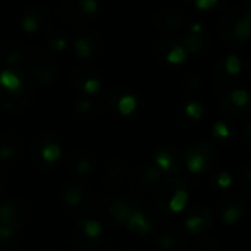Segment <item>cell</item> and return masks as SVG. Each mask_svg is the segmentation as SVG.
<instances>
[{"label":"cell","instance_id":"1","mask_svg":"<svg viewBox=\"0 0 251 251\" xmlns=\"http://www.w3.org/2000/svg\"><path fill=\"white\" fill-rule=\"evenodd\" d=\"M32 97V90H28V87H24V90L18 94L9 93L0 87V104L12 112L22 110L25 106H28L29 99Z\"/></svg>","mask_w":251,"mask_h":251},{"label":"cell","instance_id":"2","mask_svg":"<svg viewBox=\"0 0 251 251\" xmlns=\"http://www.w3.org/2000/svg\"><path fill=\"white\" fill-rule=\"evenodd\" d=\"M154 18H157V25L168 32L179 29L184 24V16L176 12H160Z\"/></svg>","mask_w":251,"mask_h":251},{"label":"cell","instance_id":"3","mask_svg":"<svg viewBox=\"0 0 251 251\" xmlns=\"http://www.w3.org/2000/svg\"><path fill=\"white\" fill-rule=\"evenodd\" d=\"M29 72H31V75L38 81V82H41V84H47V82H50L51 79H53V76H54V74H56V66L51 63H49V65H44V63H40V60H35V62H32L31 63V66H29Z\"/></svg>","mask_w":251,"mask_h":251},{"label":"cell","instance_id":"4","mask_svg":"<svg viewBox=\"0 0 251 251\" xmlns=\"http://www.w3.org/2000/svg\"><path fill=\"white\" fill-rule=\"evenodd\" d=\"M0 87L9 93H21L24 90V84L21 76L13 71H1L0 72Z\"/></svg>","mask_w":251,"mask_h":251},{"label":"cell","instance_id":"5","mask_svg":"<svg viewBox=\"0 0 251 251\" xmlns=\"http://www.w3.org/2000/svg\"><path fill=\"white\" fill-rule=\"evenodd\" d=\"M126 226H128V229L135 231V232L143 234V235L144 234H149L151 231V224L147 221V218L143 215V212L141 210H137V209L132 210L129 219L126 221Z\"/></svg>","mask_w":251,"mask_h":251},{"label":"cell","instance_id":"6","mask_svg":"<svg viewBox=\"0 0 251 251\" xmlns=\"http://www.w3.org/2000/svg\"><path fill=\"white\" fill-rule=\"evenodd\" d=\"M132 210H134V209L131 207V204H129L128 201H125V200H116V201H113V203L107 207V212H109V215H110L112 218H115V219L119 221V222H125V224H126V221L129 219Z\"/></svg>","mask_w":251,"mask_h":251},{"label":"cell","instance_id":"7","mask_svg":"<svg viewBox=\"0 0 251 251\" xmlns=\"http://www.w3.org/2000/svg\"><path fill=\"white\" fill-rule=\"evenodd\" d=\"M154 162L157 165V169L172 172L174 171V149L172 147L159 149L154 154Z\"/></svg>","mask_w":251,"mask_h":251},{"label":"cell","instance_id":"8","mask_svg":"<svg viewBox=\"0 0 251 251\" xmlns=\"http://www.w3.org/2000/svg\"><path fill=\"white\" fill-rule=\"evenodd\" d=\"M250 34H251V19H250V12H247L244 18L238 19V21L234 24V28H232V37H234L237 41H246V40H249Z\"/></svg>","mask_w":251,"mask_h":251},{"label":"cell","instance_id":"9","mask_svg":"<svg viewBox=\"0 0 251 251\" xmlns=\"http://www.w3.org/2000/svg\"><path fill=\"white\" fill-rule=\"evenodd\" d=\"M188 203V193L187 190H176L174 191V196L171 197L168 207L172 213H181Z\"/></svg>","mask_w":251,"mask_h":251},{"label":"cell","instance_id":"10","mask_svg":"<svg viewBox=\"0 0 251 251\" xmlns=\"http://www.w3.org/2000/svg\"><path fill=\"white\" fill-rule=\"evenodd\" d=\"M184 46L188 47L193 53H199L204 49V37L203 34H188L184 37Z\"/></svg>","mask_w":251,"mask_h":251},{"label":"cell","instance_id":"11","mask_svg":"<svg viewBox=\"0 0 251 251\" xmlns=\"http://www.w3.org/2000/svg\"><path fill=\"white\" fill-rule=\"evenodd\" d=\"M62 156V149L56 144V143H49L43 147L41 150V157L44 162H49V163H53L56 162L59 157Z\"/></svg>","mask_w":251,"mask_h":251},{"label":"cell","instance_id":"12","mask_svg":"<svg viewBox=\"0 0 251 251\" xmlns=\"http://www.w3.org/2000/svg\"><path fill=\"white\" fill-rule=\"evenodd\" d=\"M74 50H75V54L79 57V59H88L93 53V47H91V43L84 38V37H79L76 41H75V46H74Z\"/></svg>","mask_w":251,"mask_h":251},{"label":"cell","instance_id":"13","mask_svg":"<svg viewBox=\"0 0 251 251\" xmlns=\"http://www.w3.org/2000/svg\"><path fill=\"white\" fill-rule=\"evenodd\" d=\"M137 109V99L134 96H124L118 101V110L119 113L129 116Z\"/></svg>","mask_w":251,"mask_h":251},{"label":"cell","instance_id":"14","mask_svg":"<svg viewBox=\"0 0 251 251\" xmlns=\"http://www.w3.org/2000/svg\"><path fill=\"white\" fill-rule=\"evenodd\" d=\"M185 59H187V51H185V49H184L182 46H179V44H175V46L169 50V53L166 54V60H168L169 63H172V65L182 63Z\"/></svg>","mask_w":251,"mask_h":251},{"label":"cell","instance_id":"15","mask_svg":"<svg viewBox=\"0 0 251 251\" xmlns=\"http://www.w3.org/2000/svg\"><path fill=\"white\" fill-rule=\"evenodd\" d=\"M82 231L87 235V238L94 240V238H97L101 234V225L97 221H93V219L84 221L82 222Z\"/></svg>","mask_w":251,"mask_h":251},{"label":"cell","instance_id":"16","mask_svg":"<svg viewBox=\"0 0 251 251\" xmlns=\"http://www.w3.org/2000/svg\"><path fill=\"white\" fill-rule=\"evenodd\" d=\"M229 103L234 104V107H244L247 103H249V93L246 90H234L231 94H229Z\"/></svg>","mask_w":251,"mask_h":251},{"label":"cell","instance_id":"17","mask_svg":"<svg viewBox=\"0 0 251 251\" xmlns=\"http://www.w3.org/2000/svg\"><path fill=\"white\" fill-rule=\"evenodd\" d=\"M241 213H243L241 209L237 207V206L226 207V209L224 210V213H222V221H224L226 225H232V224H235V222L240 219Z\"/></svg>","mask_w":251,"mask_h":251},{"label":"cell","instance_id":"18","mask_svg":"<svg viewBox=\"0 0 251 251\" xmlns=\"http://www.w3.org/2000/svg\"><path fill=\"white\" fill-rule=\"evenodd\" d=\"M225 71L229 75H237L241 71V60L235 54H229L225 60Z\"/></svg>","mask_w":251,"mask_h":251},{"label":"cell","instance_id":"19","mask_svg":"<svg viewBox=\"0 0 251 251\" xmlns=\"http://www.w3.org/2000/svg\"><path fill=\"white\" fill-rule=\"evenodd\" d=\"M203 112H204V107H203V104L199 103V101H190V103L185 106V113H187V116H190V118H193V119H196V121L201 119Z\"/></svg>","mask_w":251,"mask_h":251},{"label":"cell","instance_id":"20","mask_svg":"<svg viewBox=\"0 0 251 251\" xmlns=\"http://www.w3.org/2000/svg\"><path fill=\"white\" fill-rule=\"evenodd\" d=\"M21 25H22L25 32H35L38 29V21L32 13H25L22 16Z\"/></svg>","mask_w":251,"mask_h":251},{"label":"cell","instance_id":"21","mask_svg":"<svg viewBox=\"0 0 251 251\" xmlns=\"http://www.w3.org/2000/svg\"><path fill=\"white\" fill-rule=\"evenodd\" d=\"M82 200V194L79 193L78 188L75 187H71L65 191V201L69 204V206H78Z\"/></svg>","mask_w":251,"mask_h":251},{"label":"cell","instance_id":"22","mask_svg":"<svg viewBox=\"0 0 251 251\" xmlns=\"http://www.w3.org/2000/svg\"><path fill=\"white\" fill-rule=\"evenodd\" d=\"M160 171L156 168V166H149L146 171H144V174L141 175V178L144 179V182H147V184H156V182H159V179H160Z\"/></svg>","mask_w":251,"mask_h":251},{"label":"cell","instance_id":"23","mask_svg":"<svg viewBox=\"0 0 251 251\" xmlns=\"http://www.w3.org/2000/svg\"><path fill=\"white\" fill-rule=\"evenodd\" d=\"M82 88H84V91L88 93V94H96V93L101 88V82H100L99 78L91 76V78H87V79L82 82Z\"/></svg>","mask_w":251,"mask_h":251},{"label":"cell","instance_id":"24","mask_svg":"<svg viewBox=\"0 0 251 251\" xmlns=\"http://www.w3.org/2000/svg\"><path fill=\"white\" fill-rule=\"evenodd\" d=\"M175 243H174V237L171 235V232H163L159 237V247L163 251H171L174 249Z\"/></svg>","mask_w":251,"mask_h":251},{"label":"cell","instance_id":"25","mask_svg":"<svg viewBox=\"0 0 251 251\" xmlns=\"http://www.w3.org/2000/svg\"><path fill=\"white\" fill-rule=\"evenodd\" d=\"M231 134L228 125L225 122H216L213 125V135L215 137H219V138H228Z\"/></svg>","mask_w":251,"mask_h":251},{"label":"cell","instance_id":"26","mask_svg":"<svg viewBox=\"0 0 251 251\" xmlns=\"http://www.w3.org/2000/svg\"><path fill=\"white\" fill-rule=\"evenodd\" d=\"M124 175V169H122V165H109L107 166V174L106 176L110 179V181H115V179H121V176Z\"/></svg>","mask_w":251,"mask_h":251},{"label":"cell","instance_id":"27","mask_svg":"<svg viewBox=\"0 0 251 251\" xmlns=\"http://www.w3.org/2000/svg\"><path fill=\"white\" fill-rule=\"evenodd\" d=\"M79 7H81V10H82L84 13L93 15V13L97 10L99 3H97L96 0H81V1H79Z\"/></svg>","mask_w":251,"mask_h":251},{"label":"cell","instance_id":"28","mask_svg":"<svg viewBox=\"0 0 251 251\" xmlns=\"http://www.w3.org/2000/svg\"><path fill=\"white\" fill-rule=\"evenodd\" d=\"M90 169H91V162H90L87 157H82V159L75 165V171H76L78 175H85V174L90 172Z\"/></svg>","mask_w":251,"mask_h":251},{"label":"cell","instance_id":"29","mask_svg":"<svg viewBox=\"0 0 251 251\" xmlns=\"http://www.w3.org/2000/svg\"><path fill=\"white\" fill-rule=\"evenodd\" d=\"M232 184V175L228 174V172H222L219 176H218V185L221 188H229Z\"/></svg>","mask_w":251,"mask_h":251},{"label":"cell","instance_id":"30","mask_svg":"<svg viewBox=\"0 0 251 251\" xmlns=\"http://www.w3.org/2000/svg\"><path fill=\"white\" fill-rule=\"evenodd\" d=\"M50 47H51V50L62 51V50L66 47V40H65V38H53V40L50 41Z\"/></svg>","mask_w":251,"mask_h":251},{"label":"cell","instance_id":"31","mask_svg":"<svg viewBox=\"0 0 251 251\" xmlns=\"http://www.w3.org/2000/svg\"><path fill=\"white\" fill-rule=\"evenodd\" d=\"M218 4V0H197L196 1V6L201 10H207V9H212L213 6Z\"/></svg>","mask_w":251,"mask_h":251},{"label":"cell","instance_id":"32","mask_svg":"<svg viewBox=\"0 0 251 251\" xmlns=\"http://www.w3.org/2000/svg\"><path fill=\"white\" fill-rule=\"evenodd\" d=\"M13 235V229L9 225L0 224V240H9Z\"/></svg>","mask_w":251,"mask_h":251},{"label":"cell","instance_id":"33","mask_svg":"<svg viewBox=\"0 0 251 251\" xmlns=\"http://www.w3.org/2000/svg\"><path fill=\"white\" fill-rule=\"evenodd\" d=\"M24 59V56H22V53L21 51H12L9 56H7V59H6V62L9 63V65H16V63H19L21 60Z\"/></svg>","mask_w":251,"mask_h":251},{"label":"cell","instance_id":"34","mask_svg":"<svg viewBox=\"0 0 251 251\" xmlns=\"http://www.w3.org/2000/svg\"><path fill=\"white\" fill-rule=\"evenodd\" d=\"M76 112L78 113H87L90 109H91V101H88V100H81L78 104H76Z\"/></svg>","mask_w":251,"mask_h":251},{"label":"cell","instance_id":"35","mask_svg":"<svg viewBox=\"0 0 251 251\" xmlns=\"http://www.w3.org/2000/svg\"><path fill=\"white\" fill-rule=\"evenodd\" d=\"M15 153H16V150L13 149V147H1L0 149V157L1 159H10V157H13L15 156Z\"/></svg>","mask_w":251,"mask_h":251},{"label":"cell","instance_id":"36","mask_svg":"<svg viewBox=\"0 0 251 251\" xmlns=\"http://www.w3.org/2000/svg\"><path fill=\"white\" fill-rule=\"evenodd\" d=\"M185 82H187V85H188L190 88H197V87L200 85V79H199L196 75H190L188 79H187Z\"/></svg>","mask_w":251,"mask_h":251},{"label":"cell","instance_id":"37","mask_svg":"<svg viewBox=\"0 0 251 251\" xmlns=\"http://www.w3.org/2000/svg\"><path fill=\"white\" fill-rule=\"evenodd\" d=\"M190 34H200L203 31V25L201 22H194L193 25H190Z\"/></svg>","mask_w":251,"mask_h":251}]
</instances>
